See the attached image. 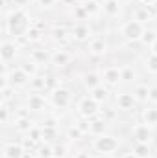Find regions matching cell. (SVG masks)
Here are the masks:
<instances>
[{"instance_id": "ac0fdd59", "label": "cell", "mask_w": 157, "mask_h": 158, "mask_svg": "<svg viewBox=\"0 0 157 158\" xmlns=\"http://www.w3.org/2000/svg\"><path fill=\"white\" fill-rule=\"evenodd\" d=\"M96 103H105L107 101V98H109V90H107V86H104V85H100V86H96L94 90H91V94H89Z\"/></svg>"}, {"instance_id": "8992f818", "label": "cell", "mask_w": 157, "mask_h": 158, "mask_svg": "<svg viewBox=\"0 0 157 158\" xmlns=\"http://www.w3.org/2000/svg\"><path fill=\"white\" fill-rule=\"evenodd\" d=\"M115 103H117V109H118V110H122V112H129V110H133V109H135L137 99H135V96H133V94L122 92V94H117Z\"/></svg>"}, {"instance_id": "5b68a950", "label": "cell", "mask_w": 157, "mask_h": 158, "mask_svg": "<svg viewBox=\"0 0 157 158\" xmlns=\"http://www.w3.org/2000/svg\"><path fill=\"white\" fill-rule=\"evenodd\" d=\"M131 136L135 138L137 143H148V142L152 140L154 132H152L150 125H146V123H137V125H133V129H131Z\"/></svg>"}, {"instance_id": "1f68e13d", "label": "cell", "mask_w": 157, "mask_h": 158, "mask_svg": "<svg viewBox=\"0 0 157 158\" xmlns=\"http://www.w3.org/2000/svg\"><path fill=\"white\" fill-rule=\"evenodd\" d=\"M120 76H122V81H126V83H129V81H135V70L131 68V66H122L120 68Z\"/></svg>"}, {"instance_id": "d4e9b609", "label": "cell", "mask_w": 157, "mask_h": 158, "mask_svg": "<svg viewBox=\"0 0 157 158\" xmlns=\"http://www.w3.org/2000/svg\"><path fill=\"white\" fill-rule=\"evenodd\" d=\"M32 127H34V123L30 118H15V129L19 132H28Z\"/></svg>"}, {"instance_id": "74e56055", "label": "cell", "mask_w": 157, "mask_h": 158, "mask_svg": "<svg viewBox=\"0 0 157 158\" xmlns=\"http://www.w3.org/2000/svg\"><path fill=\"white\" fill-rule=\"evenodd\" d=\"M57 136L56 127H43V140H54Z\"/></svg>"}, {"instance_id": "9a60e30c", "label": "cell", "mask_w": 157, "mask_h": 158, "mask_svg": "<svg viewBox=\"0 0 157 158\" xmlns=\"http://www.w3.org/2000/svg\"><path fill=\"white\" fill-rule=\"evenodd\" d=\"M46 107V99H44V96H41V94H30L28 96V110H32V112H41L43 109Z\"/></svg>"}, {"instance_id": "9f6ffc18", "label": "cell", "mask_w": 157, "mask_h": 158, "mask_svg": "<svg viewBox=\"0 0 157 158\" xmlns=\"http://www.w3.org/2000/svg\"><path fill=\"white\" fill-rule=\"evenodd\" d=\"M118 2H120V4H122V6H124V4H128V2H129V0H118Z\"/></svg>"}, {"instance_id": "6f0895ef", "label": "cell", "mask_w": 157, "mask_h": 158, "mask_svg": "<svg viewBox=\"0 0 157 158\" xmlns=\"http://www.w3.org/2000/svg\"><path fill=\"white\" fill-rule=\"evenodd\" d=\"M96 2H98L100 6H104V2H105V0H96Z\"/></svg>"}, {"instance_id": "d590c367", "label": "cell", "mask_w": 157, "mask_h": 158, "mask_svg": "<svg viewBox=\"0 0 157 158\" xmlns=\"http://www.w3.org/2000/svg\"><path fill=\"white\" fill-rule=\"evenodd\" d=\"M74 20H87L89 19V13L85 11V7L83 6H74Z\"/></svg>"}, {"instance_id": "7bdbcfd3", "label": "cell", "mask_w": 157, "mask_h": 158, "mask_svg": "<svg viewBox=\"0 0 157 158\" xmlns=\"http://www.w3.org/2000/svg\"><path fill=\"white\" fill-rule=\"evenodd\" d=\"M20 145H22V147H24L26 151H32V149H34V145H35V142H34V140H32L30 136H26V138L22 140V143H20Z\"/></svg>"}, {"instance_id": "681fc988", "label": "cell", "mask_w": 157, "mask_h": 158, "mask_svg": "<svg viewBox=\"0 0 157 158\" xmlns=\"http://www.w3.org/2000/svg\"><path fill=\"white\" fill-rule=\"evenodd\" d=\"M150 53H155V55H157V40L150 46Z\"/></svg>"}, {"instance_id": "60d3db41", "label": "cell", "mask_w": 157, "mask_h": 158, "mask_svg": "<svg viewBox=\"0 0 157 158\" xmlns=\"http://www.w3.org/2000/svg\"><path fill=\"white\" fill-rule=\"evenodd\" d=\"M0 121H2L4 125L9 121V109H7V105H6V103H4V105H2V109H0Z\"/></svg>"}, {"instance_id": "484cf974", "label": "cell", "mask_w": 157, "mask_h": 158, "mask_svg": "<svg viewBox=\"0 0 157 158\" xmlns=\"http://www.w3.org/2000/svg\"><path fill=\"white\" fill-rule=\"evenodd\" d=\"M30 85H32V90H34V92L44 90V88H46V76H34L32 81H30Z\"/></svg>"}, {"instance_id": "e0dca14e", "label": "cell", "mask_w": 157, "mask_h": 158, "mask_svg": "<svg viewBox=\"0 0 157 158\" xmlns=\"http://www.w3.org/2000/svg\"><path fill=\"white\" fill-rule=\"evenodd\" d=\"M102 9H104V13L107 17H118L120 11H122V4L118 0H105L104 6H102Z\"/></svg>"}, {"instance_id": "e575fe53", "label": "cell", "mask_w": 157, "mask_h": 158, "mask_svg": "<svg viewBox=\"0 0 157 158\" xmlns=\"http://www.w3.org/2000/svg\"><path fill=\"white\" fill-rule=\"evenodd\" d=\"M61 86V79L56 76H46V90H56Z\"/></svg>"}, {"instance_id": "ee69618b", "label": "cell", "mask_w": 157, "mask_h": 158, "mask_svg": "<svg viewBox=\"0 0 157 158\" xmlns=\"http://www.w3.org/2000/svg\"><path fill=\"white\" fill-rule=\"evenodd\" d=\"M57 119L56 118H44V121H43V127H57Z\"/></svg>"}, {"instance_id": "cb8c5ba5", "label": "cell", "mask_w": 157, "mask_h": 158, "mask_svg": "<svg viewBox=\"0 0 157 158\" xmlns=\"http://www.w3.org/2000/svg\"><path fill=\"white\" fill-rule=\"evenodd\" d=\"M155 40H157V31L154 28H146L144 33H142V37H141V42H142L144 46H152Z\"/></svg>"}, {"instance_id": "f546056e", "label": "cell", "mask_w": 157, "mask_h": 158, "mask_svg": "<svg viewBox=\"0 0 157 158\" xmlns=\"http://www.w3.org/2000/svg\"><path fill=\"white\" fill-rule=\"evenodd\" d=\"M83 134H85V132L79 129L78 125H74V127H70V129L67 131V138H69V140H72V142L81 140V138H83Z\"/></svg>"}, {"instance_id": "d6a6232c", "label": "cell", "mask_w": 157, "mask_h": 158, "mask_svg": "<svg viewBox=\"0 0 157 158\" xmlns=\"http://www.w3.org/2000/svg\"><path fill=\"white\" fill-rule=\"evenodd\" d=\"M28 136H30L35 143H39L41 140H43V127H35V125H34V127L28 131Z\"/></svg>"}, {"instance_id": "7402d4cb", "label": "cell", "mask_w": 157, "mask_h": 158, "mask_svg": "<svg viewBox=\"0 0 157 158\" xmlns=\"http://www.w3.org/2000/svg\"><path fill=\"white\" fill-rule=\"evenodd\" d=\"M142 123H146V125H150V127L157 125V109H154V107L144 109V110H142Z\"/></svg>"}, {"instance_id": "2e32d148", "label": "cell", "mask_w": 157, "mask_h": 158, "mask_svg": "<svg viewBox=\"0 0 157 158\" xmlns=\"http://www.w3.org/2000/svg\"><path fill=\"white\" fill-rule=\"evenodd\" d=\"M89 53L91 55H94V57H102V55H105L107 53V44H105V40L104 39H92L89 42Z\"/></svg>"}, {"instance_id": "f1b7e54d", "label": "cell", "mask_w": 157, "mask_h": 158, "mask_svg": "<svg viewBox=\"0 0 157 158\" xmlns=\"http://www.w3.org/2000/svg\"><path fill=\"white\" fill-rule=\"evenodd\" d=\"M144 66H146V70H148L150 74L157 76V55H155V53H150V55L146 57Z\"/></svg>"}, {"instance_id": "603a6c76", "label": "cell", "mask_w": 157, "mask_h": 158, "mask_svg": "<svg viewBox=\"0 0 157 158\" xmlns=\"http://www.w3.org/2000/svg\"><path fill=\"white\" fill-rule=\"evenodd\" d=\"M91 134L94 136H100L105 132V119H98V118H92L91 119Z\"/></svg>"}, {"instance_id": "4dcf8cb0", "label": "cell", "mask_w": 157, "mask_h": 158, "mask_svg": "<svg viewBox=\"0 0 157 158\" xmlns=\"http://www.w3.org/2000/svg\"><path fill=\"white\" fill-rule=\"evenodd\" d=\"M83 7H85V11H87L89 17H91V15H96V13L100 11L102 6H100L96 0H87V2H83Z\"/></svg>"}, {"instance_id": "5bb4252c", "label": "cell", "mask_w": 157, "mask_h": 158, "mask_svg": "<svg viewBox=\"0 0 157 158\" xmlns=\"http://www.w3.org/2000/svg\"><path fill=\"white\" fill-rule=\"evenodd\" d=\"M81 83H83V86L91 92V90H94L96 86L102 85V74H98V72H87V74H83Z\"/></svg>"}, {"instance_id": "f6af8a7d", "label": "cell", "mask_w": 157, "mask_h": 158, "mask_svg": "<svg viewBox=\"0 0 157 158\" xmlns=\"http://www.w3.org/2000/svg\"><path fill=\"white\" fill-rule=\"evenodd\" d=\"M148 101L157 103V85L155 86H150V99H148Z\"/></svg>"}, {"instance_id": "f5cc1de1", "label": "cell", "mask_w": 157, "mask_h": 158, "mask_svg": "<svg viewBox=\"0 0 157 158\" xmlns=\"http://www.w3.org/2000/svg\"><path fill=\"white\" fill-rule=\"evenodd\" d=\"M22 158H35L34 155H32V151H26L24 155H22Z\"/></svg>"}, {"instance_id": "c3c4849f", "label": "cell", "mask_w": 157, "mask_h": 158, "mask_svg": "<svg viewBox=\"0 0 157 158\" xmlns=\"http://www.w3.org/2000/svg\"><path fill=\"white\" fill-rule=\"evenodd\" d=\"M74 158H91V155H89V153H85V151H79Z\"/></svg>"}, {"instance_id": "b9f144b4", "label": "cell", "mask_w": 157, "mask_h": 158, "mask_svg": "<svg viewBox=\"0 0 157 158\" xmlns=\"http://www.w3.org/2000/svg\"><path fill=\"white\" fill-rule=\"evenodd\" d=\"M54 156L56 158H65L67 156V147H65V145H56V147H54Z\"/></svg>"}, {"instance_id": "11a10c76", "label": "cell", "mask_w": 157, "mask_h": 158, "mask_svg": "<svg viewBox=\"0 0 157 158\" xmlns=\"http://www.w3.org/2000/svg\"><path fill=\"white\" fill-rule=\"evenodd\" d=\"M63 4H67V6H74V0H61Z\"/></svg>"}, {"instance_id": "44dd1931", "label": "cell", "mask_w": 157, "mask_h": 158, "mask_svg": "<svg viewBox=\"0 0 157 158\" xmlns=\"http://www.w3.org/2000/svg\"><path fill=\"white\" fill-rule=\"evenodd\" d=\"M133 96L137 101H148L150 99V86L148 85H137L133 90Z\"/></svg>"}, {"instance_id": "ffe728a7", "label": "cell", "mask_w": 157, "mask_h": 158, "mask_svg": "<svg viewBox=\"0 0 157 158\" xmlns=\"http://www.w3.org/2000/svg\"><path fill=\"white\" fill-rule=\"evenodd\" d=\"M152 9H150V6H146V7H137L135 9V20H139V22H142V24H146V22H150L152 20Z\"/></svg>"}, {"instance_id": "db71d44e", "label": "cell", "mask_w": 157, "mask_h": 158, "mask_svg": "<svg viewBox=\"0 0 157 158\" xmlns=\"http://www.w3.org/2000/svg\"><path fill=\"white\" fill-rule=\"evenodd\" d=\"M150 9H152V11H154V13L157 15V0L154 2V4H152V6H150Z\"/></svg>"}, {"instance_id": "d6986e66", "label": "cell", "mask_w": 157, "mask_h": 158, "mask_svg": "<svg viewBox=\"0 0 157 158\" xmlns=\"http://www.w3.org/2000/svg\"><path fill=\"white\" fill-rule=\"evenodd\" d=\"M50 57H52V53L48 50H32V61L35 64H46V63H50Z\"/></svg>"}, {"instance_id": "277c9868", "label": "cell", "mask_w": 157, "mask_h": 158, "mask_svg": "<svg viewBox=\"0 0 157 158\" xmlns=\"http://www.w3.org/2000/svg\"><path fill=\"white\" fill-rule=\"evenodd\" d=\"M98 105L100 103H96L91 96H87V98H81L79 99V103H78V112H79V116L81 118H85V119H92V118H96L98 116Z\"/></svg>"}, {"instance_id": "91938a15", "label": "cell", "mask_w": 157, "mask_h": 158, "mask_svg": "<svg viewBox=\"0 0 157 158\" xmlns=\"http://www.w3.org/2000/svg\"><path fill=\"white\" fill-rule=\"evenodd\" d=\"M52 158H56V156H52Z\"/></svg>"}, {"instance_id": "7c38bea8", "label": "cell", "mask_w": 157, "mask_h": 158, "mask_svg": "<svg viewBox=\"0 0 157 158\" xmlns=\"http://www.w3.org/2000/svg\"><path fill=\"white\" fill-rule=\"evenodd\" d=\"M70 35H72V39L78 40V42H85V40H89L92 37V30H91L87 24H76V26L72 28Z\"/></svg>"}, {"instance_id": "8fae6325", "label": "cell", "mask_w": 157, "mask_h": 158, "mask_svg": "<svg viewBox=\"0 0 157 158\" xmlns=\"http://www.w3.org/2000/svg\"><path fill=\"white\" fill-rule=\"evenodd\" d=\"M102 79L105 81L107 86H117L118 83L122 81V76H120V68L117 66H107L102 74Z\"/></svg>"}, {"instance_id": "680465c9", "label": "cell", "mask_w": 157, "mask_h": 158, "mask_svg": "<svg viewBox=\"0 0 157 158\" xmlns=\"http://www.w3.org/2000/svg\"><path fill=\"white\" fill-rule=\"evenodd\" d=\"M91 158H100V156H94V155H91Z\"/></svg>"}, {"instance_id": "f907efd6", "label": "cell", "mask_w": 157, "mask_h": 158, "mask_svg": "<svg viewBox=\"0 0 157 158\" xmlns=\"http://www.w3.org/2000/svg\"><path fill=\"white\" fill-rule=\"evenodd\" d=\"M122 158H139V156H137V155H135V153L131 151V153H126V155H124Z\"/></svg>"}, {"instance_id": "bcb514c9", "label": "cell", "mask_w": 157, "mask_h": 158, "mask_svg": "<svg viewBox=\"0 0 157 158\" xmlns=\"http://www.w3.org/2000/svg\"><path fill=\"white\" fill-rule=\"evenodd\" d=\"M13 4H15L17 7H20V9H22V7L30 6V4H32V0H13Z\"/></svg>"}, {"instance_id": "f35d334b", "label": "cell", "mask_w": 157, "mask_h": 158, "mask_svg": "<svg viewBox=\"0 0 157 158\" xmlns=\"http://www.w3.org/2000/svg\"><path fill=\"white\" fill-rule=\"evenodd\" d=\"M52 156H54V147H50V145L39 147V158H52Z\"/></svg>"}, {"instance_id": "3957f363", "label": "cell", "mask_w": 157, "mask_h": 158, "mask_svg": "<svg viewBox=\"0 0 157 158\" xmlns=\"http://www.w3.org/2000/svg\"><path fill=\"white\" fill-rule=\"evenodd\" d=\"M144 30H146V28H144L142 22L131 19V20H126V22L120 26V35L126 40H129V42H135V40H141Z\"/></svg>"}, {"instance_id": "7dc6e473", "label": "cell", "mask_w": 157, "mask_h": 158, "mask_svg": "<svg viewBox=\"0 0 157 158\" xmlns=\"http://www.w3.org/2000/svg\"><path fill=\"white\" fill-rule=\"evenodd\" d=\"M37 2H39L41 7H52V6H54L57 0H37Z\"/></svg>"}, {"instance_id": "4fadbf2b", "label": "cell", "mask_w": 157, "mask_h": 158, "mask_svg": "<svg viewBox=\"0 0 157 158\" xmlns=\"http://www.w3.org/2000/svg\"><path fill=\"white\" fill-rule=\"evenodd\" d=\"M26 153V149L20 145V143H15V142H9L4 145V151H2V156L4 158H22V155Z\"/></svg>"}, {"instance_id": "816d5d0a", "label": "cell", "mask_w": 157, "mask_h": 158, "mask_svg": "<svg viewBox=\"0 0 157 158\" xmlns=\"http://www.w3.org/2000/svg\"><path fill=\"white\" fill-rule=\"evenodd\" d=\"M139 2H141V4H144V6H152L155 0H139Z\"/></svg>"}, {"instance_id": "ba28073f", "label": "cell", "mask_w": 157, "mask_h": 158, "mask_svg": "<svg viewBox=\"0 0 157 158\" xmlns=\"http://www.w3.org/2000/svg\"><path fill=\"white\" fill-rule=\"evenodd\" d=\"M7 77H9V85L11 86H26L32 81V77L22 68H13L11 72H7Z\"/></svg>"}, {"instance_id": "83f0119b", "label": "cell", "mask_w": 157, "mask_h": 158, "mask_svg": "<svg viewBox=\"0 0 157 158\" xmlns=\"http://www.w3.org/2000/svg\"><path fill=\"white\" fill-rule=\"evenodd\" d=\"M43 35H44V31H41L39 28H35V26H30L28 31H26V39L30 42H39L43 39Z\"/></svg>"}, {"instance_id": "8d00e7d4", "label": "cell", "mask_w": 157, "mask_h": 158, "mask_svg": "<svg viewBox=\"0 0 157 158\" xmlns=\"http://www.w3.org/2000/svg\"><path fill=\"white\" fill-rule=\"evenodd\" d=\"M20 68H22V70H24V72H26L30 77H34V76L37 74V64H35L34 61H30V63H24Z\"/></svg>"}, {"instance_id": "4316f807", "label": "cell", "mask_w": 157, "mask_h": 158, "mask_svg": "<svg viewBox=\"0 0 157 158\" xmlns=\"http://www.w3.org/2000/svg\"><path fill=\"white\" fill-rule=\"evenodd\" d=\"M133 153L139 158H150V145L148 143H135L133 145Z\"/></svg>"}, {"instance_id": "9c48e42d", "label": "cell", "mask_w": 157, "mask_h": 158, "mask_svg": "<svg viewBox=\"0 0 157 158\" xmlns=\"http://www.w3.org/2000/svg\"><path fill=\"white\" fill-rule=\"evenodd\" d=\"M17 50H19V46H17L15 42H11V40H4V42L0 44V55H2L4 66H6L9 61H13V59H15Z\"/></svg>"}, {"instance_id": "52a82bcc", "label": "cell", "mask_w": 157, "mask_h": 158, "mask_svg": "<svg viewBox=\"0 0 157 158\" xmlns=\"http://www.w3.org/2000/svg\"><path fill=\"white\" fill-rule=\"evenodd\" d=\"M52 103H54V107H57V109L69 107V103H70V92H69L67 88H63V86L52 90Z\"/></svg>"}, {"instance_id": "ab89813d", "label": "cell", "mask_w": 157, "mask_h": 158, "mask_svg": "<svg viewBox=\"0 0 157 158\" xmlns=\"http://www.w3.org/2000/svg\"><path fill=\"white\" fill-rule=\"evenodd\" d=\"M13 88H15V86H11V85L2 86V103H7V101L11 99V92H13Z\"/></svg>"}, {"instance_id": "6da1fadb", "label": "cell", "mask_w": 157, "mask_h": 158, "mask_svg": "<svg viewBox=\"0 0 157 158\" xmlns=\"http://www.w3.org/2000/svg\"><path fill=\"white\" fill-rule=\"evenodd\" d=\"M30 26H32V24L28 22L26 11L20 9V7H15V9L6 17V31L11 33V35H15V37L26 35V31H28Z\"/></svg>"}, {"instance_id": "30bf717a", "label": "cell", "mask_w": 157, "mask_h": 158, "mask_svg": "<svg viewBox=\"0 0 157 158\" xmlns=\"http://www.w3.org/2000/svg\"><path fill=\"white\" fill-rule=\"evenodd\" d=\"M70 61H72V55H70L69 52H65V50H56V52L52 53V57H50V64L56 66V68H63V66H67Z\"/></svg>"}, {"instance_id": "7a4b0ae2", "label": "cell", "mask_w": 157, "mask_h": 158, "mask_svg": "<svg viewBox=\"0 0 157 158\" xmlns=\"http://www.w3.org/2000/svg\"><path fill=\"white\" fill-rule=\"evenodd\" d=\"M118 145L120 143H118L117 136H113V134H100L92 142L94 151L96 153H102V155H113L118 149Z\"/></svg>"}, {"instance_id": "836d02e7", "label": "cell", "mask_w": 157, "mask_h": 158, "mask_svg": "<svg viewBox=\"0 0 157 158\" xmlns=\"http://www.w3.org/2000/svg\"><path fill=\"white\" fill-rule=\"evenodd\" d=\"M67 35H69V31H67L65 28L56 26V28L52 30V39H54V40H65V39H67Z\"/></svg>"}]
</instances>
